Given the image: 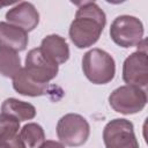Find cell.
<instances>
[{"label": "cell", "mask_w": 148, "mask_h": 148, "mask_svg": "<svg viewBox=\"0 0 148 148\" xmlns=\"http://www.w3.org/2000/svg\"><path fill=\"white\" fill-rule=\"evenodd\" d=\"M105 24L106 16L103 9L94 1H83L79 3L68 35L77 49H86L92 46L99 39Z\"/></svg>", "instance_id": "cell-1"}, {"label": "cell", "mask_w": 148, "mask_h": 148, "mask_svg": "<svg viewBox=\"0 0 148 148\" xmlns=\"http://www.w3.org/2000/svg\"><path fill=\"white\" fill-rule=\"evenodd\" d=\"M82 71L94 84H106L114 77L116 62L106 51L95 47L83 54Z\"/></svg>", "instance_id": "cell-2"}, {"label": "cell", "mask_w": 148, "mask_h": 148, "mask_svg": "<svg viewBox=\"0 0 148 148\" xmlns=\"http://www.w3.org/2000/svg\"><path fill=\"white\" fill-rule=\"evenodd\" d=\"M143 24L132 15L117 16L110 27L111 39L120 47H133L143 40Z\"/></svg>", "instance_id": "cell-3"}, {"label": "cell", "mask_w": 148, "mask_h": 148, "mask_svg": "<svg viewBox=\"0 0 148 148\" xmlns=\"http://www.w3.org/2000/svg\"><path fill=\"white\" fill-rule=\"evenodd\" d=\"M90 134V126L86 118L77 113L62 116L57 124V135L62 145L79 147L87 142Z\"/></svg>", "instance_id": "cell-4"}, {"label": "cell", "mask_w": 148, "mask_h": 148, "mask_svg": "<svg viewBox=\"0 0 148 148\" xmlns=\"http://www.w3.org/2000/svg\"><path fill=\"white\" fill-rule=\"evenodd\" d=\"M110 106L118 113L134 114L142 111L147 104V92L135 86H121L109 96Z\"/></svg>", "instance_id": "cell-5"}, {"label": "cell", "mask_w": 148, "mask_h": 148, "mask_svg": "<svg viewBox=\"0 0 148 148\" xmlns=\"http://www.w3.org/2000/svg\"><path fill=\"white\" fill-rule=\"evenodd\" d=\"M105 148H140L133 123L125 118L109 121L103 130Z\"/></svg>", "instance_id": "cell-6"}, {"label": "cell", "mask_w": 148, "mask_h": 148, "mask_svg": "<svg viewBox=\"0 0 148 148\" xmlns=\"http://www.w3.org/2000/svg\"><path fill=\"white\" fill-rule=\"evenodd\" d=\"M123 80L128 86L146 90L148 86V61L146 47L131 53L123 64Z\"/></svg>", "instance_id": "cell-7"}, {"label": "cell", "mask_w": 148, "mask_h": 148, "mask_svg": "<svg viewBox=\"0 0 148 148\" xmlns=\"http://www.w3.org/2000/svg\"><path fill=\"white\" fill-rule=\"evenodd\" d=\"M25 71L28 74L40 83H47L52 81L59 71V66L50 60L39 47L32 49L25 57Z\"/></svg>", "instance_id": "cell-8"}, {"label": "cell", "mask_w": 148, "mask_h": 148, "mask_svg": "<svg viewBox=\"0 0 148 148\" xmlns=\"http://www.w3.org/2000/svg\"><path fill=\"white\" fill-rule=\"evenodd\" d=\"M6 20L8 23L29 32L38 25L39 13L31 2L22 1L8 9L6 13Z\"/></svg>", "instance_id": "cell-9"}, {"label": "cell", "mask_w": 148, "mask_h": 148, "mask_svg": "<svg viewBox=\"0 0 148 148\" xmlns=\"http://www.w3.org/2000/svg\"><path fill=\"white\" fill-rule=\"evenodd\" d=\"M28 42L27 31L8 22H0V49L21 52L27 49Z\"/></svg>", "instance_id": "cell-10"}, {"label": "cell", "mask_w": 148, "mask_h": 148, "mask_svg": "<svg viewBox=\"0 0 148 148\" xmlns=\"http://www.w3.org/2000/svg\"><path fill=\"white\" fill-rule=\"evenodd\" d=\"M39 49L50 60L56 62L58 66L65 64L69 58V47L66 39L56 34L44 37Z\"/></svg>", "instance_id": "cell-11"}, {"label": "cell", "mask_w": 148, "mask_h": 148, "mask_svg": "<svg viewBox=\"0 0 148 148\" xmlns=\"http://www.w3.org/2000/svg\"><path fill=\"white\" fill-rule=\"evenodd\" d=\"M13 88L20 95L30 97L43 96L49 91V84L40 83L32 79L28 74L25 68H21V71L13 77Z\"/></svg>", "instance_id": "cell-12"}, {"label": "cell", "mask_w": 148, "mask_h": 148, "mask_svg": "<svg viewBox=\"0 0 148 148\" xmlns=\"http://www.w3.org/2000/svg\"><path fill=\"white\" fill-rule=\"evenodd\" d=\"M1 112L10 114L20 121L31 120L36 117V108L32 104L14 97H9L2 102Z\"/></svg>", "instance_id": "cell-13"}, {"label": "cell", "mask_w": 148, "mask_h": 148, "mask_svg": "<svg viewBox=\"0 0 148 148\" xmlns=\"http://www.w3.org/2000/svg\"><path fill=\"white\" fill-rule=\"evenodd\" d=\"M21 59L17 52L0 49V74L13 79L21 71Z\"/></svg>", "instance_id": "cell-14"}, {"label": "cell", "mask_w": 148, "mask_h": 148, "mask_svg": "<svg viewBox=\"0 0 148 148\" xmlns=\"http://www.w3.org/2000/svg\"><path fill=\"white\" fill-rule=\"evenodd\" d=\"M20 136L23 140L27 148H38L45 141V133L43 127L36 123L25 124L20 132Z\"/></svg>", "instance_id": "cell-15"}, {"label": "cell", "mask_w": 148, "mask_h": 148, "mask_svg": "<svg viewBox=\"0 0 148 148\" xmlns=\"http://www.w3.org/2000/svg\"><path fill=\"white\" fill-rule=\"evenodd\" d=\"M0 148H27L18 132L0 134Z\"/></svg>", "instance_id": "cell-16"}, {"label": "cell", "mask_w": 148, "mask_h": 148, "mask_svg": "<svg viewBox=\"0 0 148 148\" xmlns=\"http://www.w3.org/2000/svg\"><path fill=\"white\" fill-rule=\"evenodd\" d=\"M20 120L8 113H0V134L8 132H18Z\"/></svg>", "instance_id": "cell-17"}, {"label": "cell", "mask_w": 148, "mask_h": 148, "mask_svg": "<svg viewBox=\"0 0 148 148\" xmlns=\"http://www.w3.org/2000/svg\"><path fill=\"white\" fill-rule=\"evenodd\" d=\"M38 148H65V146L59 142V141H54V140H46L44 141Z\"/></svg>", "instance_id": "cell-18"}, {"label": "cell", "mask_w": 148, "mask_h": 148, "mask_svg": "<svg viewBox=\"0 0 148 148\" xmlns=\"http://www.w3.org/2000/svg\"><path fill=\"white\" fill-rule=\"evenodd\" d=\"M13 2H0V8L1 7H5V6H8V5H12Z\"/></svg>", "instance_id": "cell-19"}]
</instances>
